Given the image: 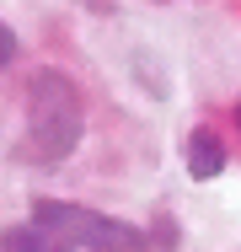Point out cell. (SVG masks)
<instances>
[{"mask_svg":"<svg viewBox=\"0 0 241 252\" xmlns=\"http://www.w3.org/2000/svg\"><path fill=\"white\" fill-rule=\"evenodd\" d=\"M220 166H225V145H220L209 129H198L188 140V172L204 183V177H220Z\"/></svg>","mask_w":241,"mask_h":252,"instance_id":"obj_3","label":"cell"},{"mask_svg":"<svg viewBox=\"0 0 241 252\" xmlns=\"http://www.w3.org/2000/svg\"><path fill=\"white\" fill-rule=\"evenodd\" d=\"M0 252H70L54 231H43L38 220H27V225H16V231H5L0 236Z\"/></svg>","mask_w":241,"mask_h":252,"instance_id":"obj_4","label":"cell"},{"mask_svg":"<svg viewBox=\"0 0 241 252\" xmlns=\"http://www.w3.org/2000/svg\"><path fill=\"white\" fill-rule=\"evenodd\" d=\"M11 54H16V32H11V27H5V22H0V64H5V59H11Z\"/></svg>","mask_w":241,"mask_h":252,"instance_id":"obj_5","label":"cell"},{"mask_svg":"<svg viewBox=\"0 0 241 252\" xmlns=\"http://www.w3.org/2000/svg\"><path fill=\"white\" fill-rule=\"evenodd\" d=\"M27 129H32V140L22 145L27 156H64L75 140H81V102L75 92L59 81V75H43L38 86H32V97H27Z\"/></svg>","mask_w":241,"mask_h":252,"instance_id":"obj_2","label":"cell"},{"mask_svg":"<svg viewBox=\"0 0 241 252\" xmlns=\"http://www.w3.org/2000/svg\"><path fill=\"white\" fill-rule=\"evenodd\" d=\"M32 220L54 231L64 247H91V252H145V231L113 220V215H96V209H81V204H59V199H38L32 204Z\"/></svg>","mask_w":241,"mask_h":252,"instance_id":"obj_1","label":"cell"}]
</instances>
